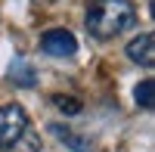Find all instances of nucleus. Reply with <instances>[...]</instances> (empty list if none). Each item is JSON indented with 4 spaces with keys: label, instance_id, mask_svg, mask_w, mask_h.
I'll return each mask as SVG.
<instances>
[{
    "label": "nucleus",
    "instance_id": "f257e3e1",
    "mask_svg": "<svg viewBox=\"0 0 155 152\" xmlns=\"http://www.w3.org/2000/svg\"><path fill=\"white\" fill-rule=\"evenodd\" d=\"M137 22V6L134 0H93L87 9V31L93 41H112L134 28Z\"/></svg>",
    "mask_w": 155,
    "mask_h": 152
},
{
    "label": "nucleus",
    "instance_id": "f03ea898",
    "mask_svg": "<svg viewBox=\"0 0 155 152\" xmlns=\"http://www.w3.org/2000/svg\"><path fill=\"white\" fill-rule=\"evenodd\" d=\"M28 131V115L19 103L0 106V149H9L19 137Z\"/></svg>",
    "mask_w": 155,
    "mask_h": 152
},
{
    "label": "nucleus",
    "instance_id": "7ed1b4c3",
    "mask_svg": "<svg viewBox=\"0 0 155 152\" xmlns=\"http://www.w3.org/2000/svg\"><path fill=\"white\" fill-rule=\"evenodd\" d=\"M41 50H44L47 56L65 59V56H74L78 41H74V34H71L68 28H50V31H44V37H41Z\"/></svg>",
    "mask_w": 155,
    "mask_h": 152
},
{
    "label": "nucleus",
    "instance_id": "20e7f679",
    "mask_svg": "<svg viewBox=\"0 0 155 152\" xmlns=\"http://www.w3.org/2000/svg\"><path fill=\"white\" fill-rule=\"evenodd\" d=\"M152 41L155 37L149 31L130 37V44H127V59L137 62V65H143V68H152V62H155V44Z\"/></svg>",
    "mask_w": 155,
    "mask_h": 152
},
{
    "label": "nucleus",
    "instance_id": "39448f33",
    "mask_svg": "<svg viewBox=\"0 0 155 152\" xmlns=\"http://www.w3.org/2000/svg\"><path fill=\"white\" fill-rule=\"evenodd\" d=\"M50 131H53V134H56V137H59V140L65 143L68 149H74V152H93V143H90L87 137L74 134L71 127H62V124H53V127H50Z\"/></svg>",
    "mask_w": 155,
    "mask_h": 152
},
{
    "label": "nucleus",
    "instance_id": "423d86ee",
    "mask_svg": "<svg viewBox=\"0 0 155 152\" xmlns=\"http://www.w3.org/2000/svg\"><path fill=\"white\" fill-rule=\"evenodd\" d=\"M9 81L16 84V87H34L37 84V71L28 65V62H12V68H9Z\"/></svg>",
    "mask_w": 155,
    "mask_h": 152
},
{
    "label": "nucleus",
    "instance_id": "0eeeda50",
    "mask_svg": "<svg viewBox=\"0 0 155 152\" xmlns=\"http://www.w3.org/2000/svg\"><path fill=\"white\" fill-rule=\"evenodd\" d=\"M6 152H41V134H34V131L28 127V131H25Z\"/></svg>",
    "mask_w": 155,
    "mask_h": 152
},
{
    "label": "nucleus",
    "instance_id": "6e6552de",
    "mask_svg": "<svg viewBox=\"0 0 155 152\" xmlns=\"http://www.w3.org/2000/svg\"><path fill=\"white\" fill-rule=\"evenodd\" d=\"M53 106L59 109V112H65V115H78L81 112V99H71V96H53Z\"/></svg>",
    "mask_w": 155,
    "mask_h": 152
},
{
    "label": "nucleus",
    "instance_id": "1a4fd4ad",
    "mask_svg": "<svg viewBox=\"0 0 155 152\" xmlns=\"http://www.w3.org/2000/svg\"><path fill=\"white\" fill-rule=\"evenodd\" d=\"M134 96H137V106H140V109H152V81H143V84H137Z\"/></svg>",
    "mask_w": 155,
    "mask_h": 152
},
{
    "label": "nucleus",
    "instance_id": "9d476101",
    "mask_svg": "<svg viewBox=\"0 0 155 152\" xmlns=\"http://www.w3.org/2000/svg\"><path fill=\"white\" fill-rule=\"evenodd\" d=\"M90 3H93V0H90Z\"/></svg>",
    "mask_w": 155,
    "mask_h": 152
}]
</instances>
